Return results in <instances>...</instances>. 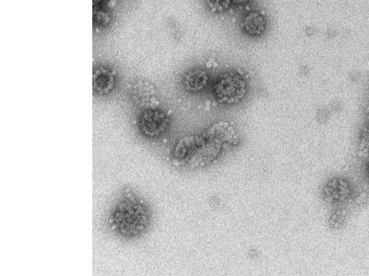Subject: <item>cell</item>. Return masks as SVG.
Returning <instances> with one entry per match:
<instances>
[{
	"label": "cell",
	"instance_id": "cell-1",
	"mask_svg": "<svg viewBox=\"0 0 369 276\" xmlns=\"http://www.w3.org/2000/svg\"><path fill=\"white\" fill-rule=\"evenodd\" d=\"M223 147L214 142L207 133L181 138L173 150V161L179 166L204 167L222 152Z\"/></svg>",
	"mask_w": 369,
	"mask_h": 276
},
{
	"label": "cell",
	"instance_id": "cell-2",
	"mask_svg": "<svg viewBox=\"0 0 369 276\" xmlns=\"http://www.w3.org/2000/svg\"><path fill=\"white\" fill-rule=\"evenodd\" d=\"M149 207L143 200L128 193L113 210V227L123 236L136 237L143 233L150 224Z\"/></svg>",
	"mask_w": 369,
	"mask_h": 276
},
{
	"label": "cell",
	"instance_id": "cell-3",
	"mask_svg": "<svg viewBox=\"0 0 369 276\" xmlns=\"http://www.w3.org/2000/svg\"><path fill=\"white\" fill-rule=\"evenodd\" d=\"M247 93V81L236 72L223 74L214 86L216 99L223 105H236L245 99Z\"/></svg>",
	"mask_w": 369,
	"mask_h": 276
},
{
	"label": "cell",
	"instance_id": "cell-4",
	"mask_svg": "<svg viewBox=\"0 0 369 276\" xmlns=\"http://www.w3.org/2000/svg\"><path fill=\"white\" fill-rule=\"evenodd\" d=\"M169 116L159 108L144 110L138 118V127L148 137L162 136L170 127Z\"/></svg>",
	"mask_w": 369,
	"mask_h": 276
},
{
	"label": "cell",
	"instance_id": "cell-5",
	"mask_svg": "<svg viewBox=\"0 0 369 276\" xmlns=\"http://www.w3.org/2000/svg\"><path fill=\"white\" fill-rule=\"evenodd\" d=\"M131 95L138 107L144 110L160 107L161 100L156 85L146 80H135L131 87Z\"/></svg>",
	"mask_w": 369,
	"mask_h": 276
},
{
	"label": "cell",
	"instance_id": "cell-6",
	"mask_svg": "<svg viewBox=\"0 0 369 276\" xmlns=\"http://www.w3.org/2000/svg\"><path fill=\"white\" fill-rule=\"evenodd\" d=\"M211 139L219 144L223 149L238 146L241 143V137L239 132L234 125L228 122H219L214 124L206 132Z\"/></svg>",
	"mask_w": 369,
	"mask_h": 276
},
{
	"label": "cell",
	"instance_id": "cell-7",
	"mask_svg": "<svg viewBox=\"0 0 369 276\" xmlns=\"http://www.w3.org/2000/svg\"><path fill=\"white\" fill-rule=\"evenodd\" d=\"M209 75L203 68H194L186 72L183 77L182 84L186 90L196 93L203 90L209 83Z\"/></svg>",
	"mask_w": 369,
	"mask_h": 276
},
{
	"label": "cell",
	"instance_id": "cell-8",
	"mask_svg": "<svg viewBox=\"0 0 369 276\" xmlns=\"http://www.w3.org/2000/svg\"><path fill=\"white\" fill-rule=\"evenodd\" d=\"M351 194V187L343 179L335 178L325 186L324 196L328 202L340 203L345 201Z\"/></svg>",
	"mask_w": 369,
	"mask_h": 276
},
{
	"label": "cell",
	"instance_id": "cell-9",
	"mask_svg": "<svg viewBox=\"0 0 369 276\" xmlns=\"http://www.w3.org/2000/svg\"><path fill=\"white\" fill-rule=\"evenodd\" d=\"M115 75L106 67H99L93 70V90L100 95H106L111 92L115 87Z\"/></svg>",
	"mask_w": 369,
	"mask_h": 276
},
{
	"label": "cell",
	"instance_id": "cell-10",
	"mask_svg": "<svg viewBox=\"0 0 369 276\" xmlns=\"http://www.w3.org/2000/svg\"><path fill=\"white\" fill-rule=\"evenodd\" d=\"M241 27L243 33L248 36L258 37L263 36L266 31L267 23L263 15L252 11L242 18Z\"/></svg>",
	"mask_w": 369,
	"mask_h": 276
},
{
	"label": "cell",
	"instance_id": "cell-11",
	"mask_svg": "<svg viewBox=\"0 0 369 276\" xmlns=\"http://www.w3.org/2000/svg\"><path fill=\"white\" fill-rule=\"evenodd\" d=\"M208 9L214 14H223L231 7L232 0H205Z\"/></svg>",
	"mask_w": 369,
	"mask_h": 276
},
{
	"label": "cell",
	"instance_id": "cell-12",
	"mask_svg": "<svg viewBox=\"0 0 369 276\" xmlns=\"http://www.w3.org/2000/svg\"><path fill=\"white\" fill-rule=\"evenodd\" d=\"M251 1V0H232V3L236 5H245L248 4V3Z\"/></svg>",
	"mask_w": 369,
	"mask_h": 276
},
{
	"label": "cell",
	"instance_id": "cell-13",
	"mask_svg": "<svg viewBox=\"0 0 369 276\" xmlns=\"http://www.w3.org/2000/svg\"><path fill=\"white\" fill-rule=\"evenodd\" d=\"M368 174H369V168H368Z\"/></svg>",
	"mask_w": 369,
	"mask_h": 276
}]
</instances>
